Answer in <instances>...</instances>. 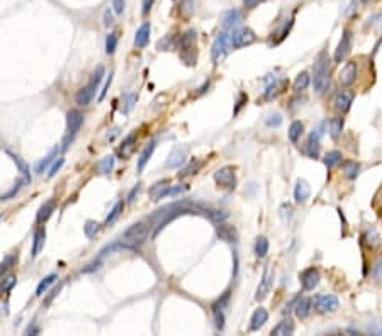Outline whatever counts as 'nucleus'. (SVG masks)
<instances>
[{"label":"nucleus","mask_w":382,"mask_h":336,"mask_svg":"<svg viewBox=\"0 0 382 336\" xmlns=\"http://www.w3.org/2000/svg\"><path fill=\"white\" fill-rule=\"evenodd\" d=\"M338 307H340V301L333 294H320L314 299V309H316L318 312H323V314H326V312H335Z\"/></svg>","instance_id":"nucleus-7"},{"label":"nucleus","mask_w":382,"mask_h":336,"mask_svg":"<svg viewBox=\"0 0 382 336\" xmlns=\"http://www.w3.org/2000/svg\"><path fill=\"white\" fill-rule=\"evenodd\" d=\"M309 195H311V189H309V183L303 180V178H299L298 183H296V189H294V199L298 204H303L306 202V200L309 199Z\"/></svg>","instance_id":"nucleus-23"},{"label":"nucleus","mask_w":382,"mask_h":336,"mask_svg":"<svg viewBox=\"0 0 382 336\" xmlns=\"http://www.w3.org/2000/svg\"><path fill=\"white\" fill-rule=\"evenodd\" d=\"M228 44H231L228 34L219 33L216 36L213 46H211V60H213V63H219L223 60V56L228 53Z\"/></svg>","instance_id":"nucleus-8"},{"label":"nucleus","mask_w":382,"mask_h":336,"mask_svg":"<svg viewBox=\"0 0 382 336\" xmlns=\"http://www.w3.org/2000/svg\"><path fill=\"white\" fill-rule=\"evenodd\" d=\"M257 41V34H255L253 29L250 28H240V29H235L233 34L229 36V43L235 49H240V48H246L250 44H253Z\"/></svg>","instance_id":"nucleus-5"},{"label":"nucleus","mask_w":382,"mask_h":336,"mask_svg":"<svg viewBox=\"0 0 382 336\" xmlns=\"http://www.w3.org/2000/svg\"><path fill=\"white\" fill-rule=\"evenodd\" d=\"M185 158H187V148H175L165 165H167V168H178L185 163Z\"/></svg>","instance_id":"nucleus-21"},{"label":"nucleus","mask_w":382,"mask_h":336,"mask_svg":"<svg viewBox=\"0 0 382 336\" xmlns=\"http://www.w3.org/2000/svg\"><path fill=\"white\" fill-rule=\"evenodd\" d=\"M123 205H124V202L123 200H119V202H116V205L114 207L111 209V212H109V216L106 217V226H111L112 222L116 221L119 216H121V212H123Z\"/></svg>","instance_id":"nucleus-40"},{"label":"nucleus","mask_w":382,"mask_h":336,"mask_svg":"<svg viewBox=\"0 0 382 336\" xmlns=\"http://www.w3.org/2000/svg\"><path fill=\"white\" fill-rule=\"evenodd\" d=\"M241 22V14L238 9H228L221 14V24L224 29H233Z\"/></svg>","instance_id":"nucleus-16"},{"label":"nucleus","mask_w":382,"mask_h":336,"mask_svg":"<svg viewBox=\"0 0 382 336\" xmlns=\"http://www.w3.org/2000/svg\"><path fill=\"white\" fill-rule=\"evenodd\" d=\"M116 48H118V34L111 33L106 39V53L107 55H114Z\"/></svg>","instance_id":"nucleus-42"},{"label":"nucleus","mask_w":382,"mask_h":336,"mask_svg":"<svg viewBox=\"0 0 382 336\" xmlns=\"http://www.w3.org/2000/svg\"><path fill=\"white\" fill-rule=\"evenodd\" d=\"M24 182H26V180H17V182H16V185L12 187V189L9 190L7 194L0 195V200H9V199H12V197H14V195L17 194V192L21 190V187H22V183H24Z\"/></svg>","instance_id":"nucleus-48"},{"label":"nucleus","mask_w":382,"mask_h":336,"mask_svg":"<svg viewBox=\"0 0 382 336\" xmlns=\"http://www.w3.org/2000/svg\"><path fill=\"white\" fill-rule=\"evenodd\" d=\"M262 2H265V0H243V4H245L246 9H255L257 6H260Z\"/></svg>","instance_id":"nucleus-60"},{"label":"nucleus","mask_w":382,"mask_h":336,"mask_svg":"<svg viewBox=\"0 0 382 336\" xmlns=\"http://www.w3.org/2000/svg\"><path fill=\"white\" fill-rule=\"evenodd\" d=\"M360 173V165L357 161H345L343 163V175L350 178V180H355Z\"/></svg>","instance_id":"nucleus-33"},{"label":"nucleus","mask_w":382,"mask_h":336,"mask_svg":"<svg viewBox=\"0 0 382 336\" xmlns=\"http://www.w3.org/2000/svg\"><path fill=\"white\" fill-rule=\"evenodd\" d=\"M372 279L374 280H382V258L377 260V263L372 268Z\"/></svg>","instance_id":"nucleus-50"},{"label":"nucleus","mask_w":382,"mask_h":336,"mask_svg":"<svg viewBox=\"0 0 382 336\" xmlns=\"http://www.w3.org/2000/svg\"><path fill=\"white\" fill-rule=\"evenodd\" d=\"M343 126H345V121L343 118H333L330 121V136L333 140H338L343 133Z\"/></svg>","instance_id":"nucleus-34"},{"label":"nucleus","mask_w":382,"mask_h":336,"mask_svg":"<svg viewBox=\"0 0 382 336\" xmlns=\"http://www.w3.org/2000/svg\"><path fill=\"white\" fill-rule=\"evenodd\" d=\"M272 285H273V273L267 268L265 273H263V277H262V280H260V285L257 289V294H255V299H257L258 302L263 301V299L270 294Z\"/></svg>","instance_id":"nucleus-12"},{"label":"nucleus","mask_w":382,"mask_h":336,"mask_svg":"<svg viewBox=\"0 0 382 336\" xmlns=\"http://www.w3.org/2000/svg\"><path fill=\"white\" fill-rule=\"evenodd\" d=\"M153 4H155V0H143V16H148V14H150Z\"/></svg>","instance_id":"nucleus-58"},{"label":"nucleus","mask_w":382,"mask_h":336,"mask_svg":"<svg viewBox=\"0 0 382 336\" xmlns=\"http://www.w3.org/2000/svg\"><path fill=\"white\" fill-rule=\"evenodd\" d=\"M311 309H313V301L309 297H299L298 302H296V307H294V312L299 319H306L309 314H311Z\"/></svg>","instance_id":"nucleus-25"},{"label":"nucleus","mask_w":382,"mask_h":336,"mask_svg":"<svg viewBox=\"0 0 382 336\" xmlns=\"http://www.w3.org/2000/svg\"><path fill=\"white\" fill-rule=\"evenodd\" d=\"M321 280V275H320V270L314 267H309L301 273V285H303L304 290H313L314 287H318Z\"/></svg>","instance_id":"nucleus-10"},{"label":"nucleus","mask_w":382,"mask_h":336,"mask_svg":"<svg viewBox=\"0 0 382 336\" xmlns=\"http://www.w3.org/2000/svg\"><path fill=\"white\" fill-rule=\"evenodd\" d=\"M268 321V312L265 307H258L250 319V331H258Z\"/></svg>","instance_id":"nucleus-26"},{"label":"nucleus","mask_w":382,"mask_h":336,"mask_svg":"<svg viewBox=\"0 0 382 336\" xmlns=\"http://www.w3.org/2000/svg\"><path fill=\"white\" fill-rule=\"evenodd\" d=\"M114 161H116V158L112 155H107V156H104L101 161L97 163V168H99V172L101 173H104V175H109V173L114 170Z\"/></svg>","instance_id":"nucleus-36"},{"label":"nucleus","mask_w":382,"mask_h":336,"mask_svg":"<svg viewBox=\"0 0 382 336\" xmlns=\"http://www.w3.org/2000/svg\"><path fill=\"white\" fill-rule=\"evenodd\" d=\"M202 167V161H194L192 165H188L187 168H183L180 173H178V178H185V177H190V175H196L197 172L201 170Z\"/></svg>","instance_id":"nucleus-41"},{"label":"nucleus","mask_w":382,"mask_h":336,"mask_svg":"<svg viewBox=\"0 0 382 336\" xmlns=\"http://www.w3.org/2000/svg\"><path fill=\"white\" fill-rule=\"evenodd\" d=\"M14 262H16V257H7L4 260V263H0V273H6Z\"/></svg>","instance_id":"nucleus-53"},{"label":"nucleus","mask_w":382,"mask_h":336,"mask_svg":"<svg viewBox=\"0 0 382 336\" xmlns=\"http://www.w3.org/2000/svg\"><path fill=\"white\" fill-rule=\"evenodd\" d=\"M355 78H357V63L355 61H348L340 71V83L343 87H350V85L355 83Z\"/></svg>","instance_id":"nucleus-13"},{"label":"nucleus","mask_w":382,"mask_h":336,"mask_svg":"<svg viewBox=\"0 0 382 336\" xmlns=\"http://www.w3.org/2000/svg\"><path fill=\"white\" fill-rule=\"evenodd\" d=\"M309 83H311V77H309L308 71H303V73H299L298 77H296L294 83H292V88H294V92H303L309 87Z\"/></svg>","instance_id":"nucleus-32"},{"label":"nucleus","mask_w":382,"mask_h":336,"mask_svg":"<svg viewBox=\"0 0 382 336\" xmlns=\"http://www.w3.org/2000/svg\"><path fill=\"white\" fill-rule=\"evenodd\" d=\"M96 90H97V87H93V85L88 83L87 87L80 88V90L75 93V102L78 105H88L93 100V97H96Z\"/></svg>","instance_id":"nucleus-19"},{"label":"nucleus","mask_w":382,"mask_h":336,"mask_svg":"<svg viewBox=\"0 0 382 336\" xmlns=\"http://www.w3.org/2000/svg\"><path fill=\"white\" fill-rule=\"evenodd\" d=\"M124 6H126V4H124V0H112V9H114V12H116V14H123V12H124Z\"/></svg>","instance_id":"nucleus-55"},{"label":"nucleus","mask_w":382,"mask_h":336,"mask_svg":"<svg viewBox=\"0 0 382 336\" xmlns=\"http://www.w3.org/2000/svg\"><path fill=\"white\" fill-rule=\"evenodd\" d=\"M362 2H365V4H367V2H370V0H362Z\"/></svg>","instance_id":"nucleus-63"},{"label":"nucleus","mask_w":382,"mask_h":336,"mask_svg":"<svg viewBox=\"0 0 382 336\" xmlns=\"http://www.w3.org/2000/svg\"><path fill=\"white\" fill-rule=\"evenodd\" d=\"M228 299H229V292L224 294L223 297L219 299V301L216 302L214 306H213L214 321H216V328H218L219 331H223V329H224V312H223V309H224V304L228 302Z\"/></svg>","instance_id":"nucleus-17"},{"label":"nucleus","mask_w":382,"mask_h":336,"mask_svg":"<svg viewBox=\"0 0 382 336\" xmlns=\"http://www.w3.org/2000/svg\"><path fill=\"white\" fill-rule=\"evenodd\" d=\"M282 124V116L280 114H272L270 118L267 119V126L268 128H278Z\"/></svg>","instance_id":"nucleus-52"},{"label":"nucleus","mask_w":382,"mask_h":336,"mask_svg":"<svg viewBox=\"0 0 382 336\" xmlns=\"http://www.w3.org/2000/svg\"><path fill=\"white\" fill-rule=\"evenodd\" d=\"M255 253L260 258H263L268 253V240L265 236H258L257 241H255Z\"/></svg>","instance_id":"nucleus-39"},{"label":"nucleus","mask_w":382,"mask_h":336,"mask_svg":"<svg viewBox=\"0 0 382 336\" xmlns=\"http://www.w3.org/2000/svg\"><path fill=\"white\" fill-rule=\"evenodd\" d=\"M99 228H101V224H99L97 221H87V222H85V226H83V233H85V236L92 240L93 236L97 235Z\"/></svg>","instance_id":"nucleus-43"},{"label":"nucleus","mask_w":382,"mask_h":336,"mask_svg":"<svg viewBox=\"0 0 382 336\" xmlns=\"http://www.w3.org/2000/svg\"><path fill=\"white\" fill-rule=\"evenodd\" d=\"M304 153L309 156V158H314L316 160L320 156V143H313V141H308V145L304 148Z\"/></svg>","instance_id":"nucleus-44"},{"label":"nucleus","mask_w":382,"mask_h":336,"mask_svg":"<svg viewBox=\"0 0 382 336\" xmlns=\"http://www.w3.org/2000/svg\"><path fill=\"white\" fill-rule=\"evenodd\" d=\"M170 182L168 180H160L156 182L155 185L150 187V199L153 200V202H160L163 197L168 195V190H170Z\"/></svg>","instance_id":"nucleus-15"},{"label":"nucleus","mask_w":382,"mask_h":336,"mask_svg":"<svg viewBox=\"0 0 382 336\" xmlns=\"http://www.w3.org/2000/svg\"><path fill=\"white\" fill-rule=\"evenodd\" d=\"M44 241H46V230H44V226H39L38 230L34 231V236H33V248H31V257L36 258L39 253L43 252Z\"/></svg>","instance_id":"nucleus-18"},{"label":"nucleus","mask_w":382,"mask_h":336,"mask_svg":"<svg viewBox=\"0 0 382 336\" xmlns=\"http://www.w3.org/2000/svg\"><path fill=\"white\" fill-rule=\"evenodd\" d=\"M352 100H353L352 93L341 90L336 93V97H335V109L341 112V114H345V112H348L350 107H352Z\"/></svg>","instance_id":"nucleus-20"},{"label":"nucleus","mask_w":382,"mask_h":336,"mask_svg":"<svg viewBox=\"0 0 382 336\" xmlns=\"http://www.w3.org/2000/svg\"><path fill=\"white\" fill-rule=\"evenodd\" d=\"M341 160H343V156H341V151L333 150V151H328V153L325 155V158H323V163H325V167L328 170H333L336 165L341 163Z\"/></svg>","instance_id":"nucleus-30"},{"label":"nucleus","mask_w":382,"mask_h":336,"mask_svg":"<svg viewBox=\"0 0 382 336\" xmlns=\"http://www.w3.org/2000/svg\"><path fill=\"white\" fill-rule=\"evenodd\" d=\"M183 190H187V187H185V185H175V187H170L168 195H170V197H172V195H177V194H180V192H183Z\"/></svg>","instance_id":"nucleus-59"},{"label":"nucleus","mask_w":382,"mask_h":336,"mask_svg":"<svg viewBox=\"0 0 382 336\" xmlns=\"http://www.w3.org/2000/svg\"><path fill=\"white\" fill-rule=\"evenodd\" d=\"M9 156L12 158V161L16 163V167H17V170L24 175V180H26V183H31V170H29V165L26 163L24 160L21 158V156H17V155H14V153H9Z\"/></svg>","instance_id":"nucleus-31"},{"label":"nucleus","mask_w":382,"mask_h":336,"mask_svg":"<svg viewBox=\"0 0 382 336\" xmlns=\"http://www.w3.org/2000/svg\"><path fill=\"white\" fill-rule=\"evenodd\" d=\"M285 87H287V80H284V78L275 80V78H273V83L268 85L267 90H265V95H263L265 100H272V98L278 97L282 92L285 90Z\"/></svg>","instance_id":"nucleus-22"},{"label":"nucleus","mask_w":382,"mask_h":336,"mask_svg":"<svg viewBox=\"0 0 382 336\" xmlns=\"http://www.w3.org/2000/svg\"><path fill=\"white\" fill-rule=\"evenodd\" d=\"M101 267V260H96V262H92L90 265H87L82 270V273H90V272H93V270H97V268Z\"/></svg>","instance_id":"nucleus-57"},{"label":"nucleus","mask_w":382,"mask_h":336,"mask_svg":"<svg viewBox=\"0 0 382 336\" xmlns=\"http://www.w3.org/2000/svg\"><path fill=\"white\" fill-rule=\"evenodd\" d=\"M134 102H136V93H129V95H124L123 98V105H121V112H129L133 109Z\"/></svg>","instance_id":"nucleus-46"},{"label":"nucleus","mask_w":382,"mask_h":336,"mask_svg":"<svg viewBox=\"0 0 382 336\" xmlns=\"http://www.w3.org/2000/svg\"><path fill=\"white\" fill-rule=\"evenodd\" d=\"M155 148H156V143L155 141L148 143V145L145 146V150L141 151V155H139V158H138V172H143V170H145L146 163L151 158V155L155 153Z\"/></svg>","instance_id":"nucleus-27"},{"label":"nucleus","mask_w":382,"mask_h":336,"mask_svg":"<svg viewBox=\"0 0 382 336\" xmlns=\"http://www.w3.org/2000/svg\"><path fill=\"white\" fill-rule=\"evenodd\" d=\"M55 280H58L56 273H49V275L44 277V279L38 284V287H36V295H38V297H41V295L46 292V290L49 289V285H51Z\"/></svg>","instance_id":"nucleus-37"},{"label":"nucleus","mask_w":382,"mask_h":336,"mask_svg":"<svg viewBox=\"0 0 382 336\" xmlns=\"http://www.w3.org/2000/svg\"><path fill=\"white\" fill-rule=\"evenodd\" d=\"M16 284H17V279H16V277H7V279H4L2 284H0V295L11 292V289L14 287Z\"/></svg>","instance_id":"nucleus-45"},{"label":"nucleus","mask_w":382,"mask_h":336,"mask_svg":"<svg viewBox=\"0 0 382 336\" xmlns=\"http://www.w3.org/2000/svg\"><path fill=\"white\" fill-rule=\"evenodd\" d=\"M38 328H36V326H31V328H28V329H26V334H38Z\"/></svg>","instance_id":"nucleus-62"},{"label":"nucleus","mask_w":382,"mask_h":336,"mask_svg":"<svg viewBox=\"0 0 382 336\" xmlns=\"http://www.w3.org/2000/svg\"><path fill=\"white\" fill-rule=\"evenodd\" d=\"M55 207H56V200L55 199H49L46 200L41 207L38 209V214H36V221H38L39 224L41 222H46L49 217H51V214L55 212Z\"/></svg>","instance_id":"nucleus-24"},{"label":"nucleus","mask_w":382,"mask_h":336,"mask_svg":"<svg viewBox=\"0 0 382 336\" xmlns=\"http://www.w3.org/2000/svg\"><path fill=\"white\" fill-rule=\"evenodd\" d=\"M63 163H65V158H58L55 163L51 165V168H49V173L48 177H55L58 172H60V168L63 167Z\"/></svg>","instance_id":"nucleus-51"},{"label":"nucleus","mask_w":382,"mask_h":336,"mask_svg":"<svg viewBox=\"0 0 382 336\" xmlns=\"http://www.w3.org/2000/svg\"><path fill=\"white\" fill-rule=\"evenodd\" d=\"M216 235H218L219 240L226 241V243H238V231L231 224L218 222V226H216Z\"/></svg>","instance_id":"nucleus-11"},{"label":"nucleus","mask_w":382,"mask_h":336,"mask_svg":"<svg viewBox=\"0 0 382 336\" xmlns=\"http://www.w3.org/2000/svg\"><path fill=\"white\" fill-rule=\"evenodd\" d=\"M138 192H139V185H136V187H134V189H133L131 192H129V195H128V202H133V200H134V197H136V194H138Z\"/></svg>","instance_id":"nucleus-61"},{"label":"nucleus","mask_w":382,"mask_h":336,"mask_svg":"<svg viewBox=\"0 0 382 336\" xmlns=\"http://www.w3.org/2000/svg\"><path fill=\"white\" fill-rule=\"evenodd\" d=\"M196 31L190 29L185 34L180 36V39L177 41V46L180 49V58L185 65H196L197 60V49H196Z\"/></svg>","instance_id":"nucleus-2"},{"label":"nucleus","mask_w":382,"mask_h":336,"mask_svg":"<svg viewBox=\"0 0 382 336\" xmlns=\"http://www.w3.org/2000/svg\"><path fill=\"white\" fill-rule=\"evenodd\" d=\"M352 43H353V33L350 29H345L341 33V39L338 43V46L335 49V63H341L345 58L348 56L350 49H352Z\"/></svg>","instance_id":"nucleus-9"},{"label":"nucleus","mask_w":382,"mask_h":336,"mask_svg":"<svg viewBox=\"0 0 382 336\" xmlns=\"http://www.w3.org/2000/svg\"><path fill=\"white\" fill-rule=\"evenodd\" d=\"M148 231H150V226H148L146 221L134 222L133 226H129L128 230L123 233V240L131 246V248H136L138 245H141L143 241L146 240Z\"/></svg>","instance_id":"nucleus-3"},{"label":"nucleus","mask_w":382,"mask_h":336,"mask_svg":"<svg viewBox=\"0 0 382 336\" xmlns=\"http://www.w3.org/2000/svg\"><path fill=\"white\" fill-rule=\"evenodd\" d=\"M313 87L318 93H323L330 87V60H328L325 51L318 56L316 63H314Z\"/></svg>","instance_id":"nucleus-1"},{"label":"nucleus","mask_w":382,"mask_h":336,"mask_svg":"<svg viewBox=\"0 0 382 336\" xmlns=\"http://www.w3.org/2000/svg\"><path fill=\"white\" fill-rule=\"evenodd\" d=\"M303 133H304V124L301 123V121H294V123L291 124V128H289V140L292 141V143H298L299 140H301V136H303Z\"/></svg>","instance_id":"nucleus-35"},{"label":"nucleus","mask_w":382,"mask_h":336,"mask_svg":"<svg viewBox=\"0 0 382 336\" xmlns=\"http://www.w3.org/2000/svg\"><path fill=\"white\" fill-rule=\"evenodd\" d=\"M58 151H60V148H58V146H56V148H53V150L49 151V153H48L46 156H44V158H43L41 161H39L38 165H36V173H43V170L46 168L48 165L51 163V161L55 160L56 156H58Z\"/></svg>","instance_id":"nucleus-38"},{"label":"nucleus","mask_w":382,"mask_h":336,"mask_svg":"<svg viewBox=\"0 0 382 336\" xmlns=\"http://www.w3.org/2000/svg\"><path fill=\"white\" fill-rule=\"evenodd\" d=\"M111 83H112V73L107 77V80H106V83H104V88L101 90V95H99V100H104L106 98V95H107V92H109V87H111Z\"/></svg>","instance_id":"nucleus-54"},{"label":"nucleus","mask_w":382,"mask_h":336,"mask_svg":"<svg viewBox=\"0 0 382 336\" xmlns=\"http://www.w3.org/2000/svg\"><path fill=\"white\" fill-rule=\"evenodd\" d=\"M214 182L218 183V187H221V189H224V190H233L236 187L235 168H231V167L219 168L218 172L214 173Z\"/></svg>","instance_id":"nucleus-6"},{"label":"nucleus","mask_w":382,"mask_h":336,"mask_svg":"<svg viewBox=\"0 0 382 336\" xmlns=\"http://www.w3.org/2000/svg\"><path fill=\"white\" fill-rule=\"evenodd\" d=\"M173 43H175L173 36H167L165 39L158 41V49H160V51H168V49L173 48Z\"/></svg>","instance_id":"nucleus-49"},{"label":"nucleus","mask_w":382,"mask_h":336,"mask_svg":"<svg viewBox=\"0 0 382 336\" xmlns=\"http://www.w3.org/2000/svg\"><path fill=\"white\" fill-rule=\"evenodd\" d=\"M292 333H294V322H292L289 317H287V319H282L275 328L272 329V334H275V336H287Z\"/></svg>","instance_id":"nucleus-29"},{"label":"nucleus","mask_w":382,"mask_h":336,"mask_svg":"<svg viewBox=\"0 0 382 336\" xmlns=\"http://www.w3.org/2000/svg\"><path fill=\"white\" fill-rule=\"evenodd\" d=\"M150 36H151V24L150 22H143L136 31V36H134V46L146 48L148 43H150Z\"/></svg>","instance_id":"nucleus-14"},{"label":"nucleus","mask_w":382,"mask_h":336,"mask_svg":"<svg viewBox=\"0 0 382 336\" xmlns=\"http://www.w3.org/2000/svg\"><path fill=\"white\" fill-rule=\"evenodd\" d=\"M83 124V114L78 109H71L66 114V138H65V145H63V150L68 148V143L73 140L75 134L80 131Z\"/></svg>","instance_id":"nucleus-4"},{"label":"nucleus","mask_w":382,"mask_h":336,"mask_svg":"<svg viewBox=\"0 0 382 336\" xmlns=\"http://www.w3.org/2000/svg\"><path fill=\"white\" fill-rule=\"evenodd\" d=\"M0 217H2V216H0Z\"/></svg>","instance_id":"nucleus-64"},{"label":"nucleus","mask_w":382,"mask_h":336,"mask_svg":"<svg viewBox=\"0 0 382 336\" xmlns=\"http://www.w3.org/2000/svg\"><path fill=\"white\" fill-rule=\"evenodd\" d=\"M134 148H136V133H131L123 141V145H121V148H119V153L123 158H128V156L134 151Z\"/></svg>","instance_id":"nucleus-28"},{"label":"nucleus","mask_w":382,"mask_h":336,"mask_svg":"<svg viewBox=\"0 0 382 336\" xmlns=\"http://www.w3.org/2000/svg\"><path fill=\"white\" fill-rule=\"evenodd\" d=\"M112 22H114V16H112L111 9H107V11L104 12V26H106V28H111Z\"/></svg>","instance_id":"nucleus-56"},{"label":"nucleus","mask_w":382,"mask_h":336,"mask_svg":"<svg viewBox=\"0 0 382 336\" xmlns=\"http://www.w3.org/2000/svg\"><path fill=\"white\" fill-rule=\"evenodd\" d=\"M102 78H104V66H97V70L92 73L90 82H88V83L93 85V87H99V85H101V82H102Z\"/></svg>","instance_id":"nucleus-47"}]
</instances>
